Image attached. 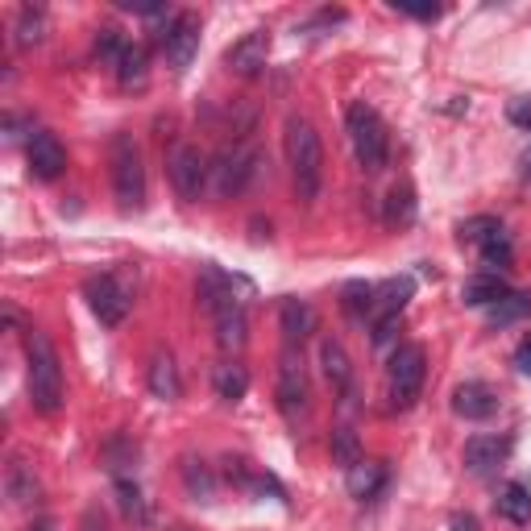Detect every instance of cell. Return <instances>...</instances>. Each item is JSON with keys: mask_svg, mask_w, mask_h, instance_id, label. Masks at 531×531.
<instances>
[{"mask_svg": "<svg viewBox=\"0 0 531 531\" xmlns=\"http://www.w3.org/2000/svg\"><path fill=\"white\" fill-rule=\"evenodd\" d=\"M25 361H30V403L42 415H59V407L67 399V382H63L59 353H54L46 332L30 328V337H25Z\"/></svg>", "mask_w": 531, "mask_h": 531, "instance_id": "cell-1", "label": "cell"}, {"mask_svg": "<svg viewBox=\"0 0 531 531\" xmlns=\"http://www.w3.org/2000/svg\"><path fill=\"white\" fill-rule=\"evenodd\" d=\"M287 162H291V179H295V195L303 204H312L324 183V146L312 121L291 117L287 121Z\"/></svg>", "mask_w": 531, "mask_h": 531, "instance_id": "cell-2", "label": "cell"}, {"mask_svg": "<svg viewBox=\"0 0 531 531\" xmlns=\"http://www.w3.org/2000/svg\"><path fill=\"white\" fill-rule=\"evenodd\" d=\"M345 125H349V142H353V154H357V166L366 175H378L386 158H390V137H386V121L374 113L366 100H353L349 113H345Z\"/></svg>", "mask_w": 531, "mask_h": 531, "instance_id": "cell-3", "label": "cell"}, {"mask_svg": "<svg viewBox=\"0 0 531 531\" xmlns=\"http://www.w3.org/2000/svg\"><path fill=\"white\" fill-rule=\"evenodd\" d=\"M108 162H113V191H117V204H121L125 212H137V208L146 204V162H142V146L133 142V133H113Z\"/></svg>", "mask_w": 531, "mask_h": 531, "instance_id": "cell-4", "label": "cell"}, {"mask_svg": "<svg viewBox=\"0 0 531 531\" xmlns=\"http://www.w3.org/2000/svg\"><path fill=\"white\" fill-rule=\"evenodd\" d=\"M424 374H428V353H424V345H399L395 353H390L386 382H390V403H395V411L415 407L419 390H424Z\"/></svg>", "mask_w": 531, "mask_h": 531, "instance_id": "cell-5", "label": "cell"}, {"mask_svg": "<svg viewBox=\"0 0 531 531\" xmlns=\"http://www.w3.org/2000/svg\"><path fill=\"white\" fill-rule=\"evenodd\" d=\"M258 175H262V154L254 146H245V142H233L212 162V191L229 200V195H241Z\"/></svg>", "mask_w": 531, "mask_h": 531, "instance_id": "cell-6", "label": "cell"}, {"mask_svg": "<svg viewBox=\"0 0 531 531\" xmlns=\"http://www.w3.org/2000/svg\"><path fill=\"white\" fill-rule=\"evenodd\" d=\"M83 299H88L92 316H96L104 328L125 324L129 307H133V291L125 287V278H117V274H92L88 283H83Z\"/></svg>", "mask_w": 531, "mask_h": 531, "instance_id": "cell-7", "label": "cell"}, {"mask_svg": "<svg viewBox=\"0 0 531 531\" xmlns=\"http://www.w3.org/2000/svg\"><path fill=\"white\" fill-rule=\"evenodd\" d=\"M166 175H171V187L179 191V200H187V204L200 200L204 187H208V179H212L208 154H204L200 146L183 142V146L171 150V158H166Z\"/></svg>", "mask_w": 531, "mask_h": 531, "instance_id": "cell-8", "label": "cell"}, {"mask_svg": "<svg viewBox=\"0 0 531 531\" xmlns=\"http://www.w3.org/2000/svg\"><path fill=\"white\" fill-rule=\"evenodd\" d=\"M158 42L166 50V63H171L175 71H187L191 59L200 54V17H195V13H175L171 21H166V34Z\"/></svg>", "mask_w": 531, "mask_h": 531, "instance_id": "cell-9", "label": "cell"}, {"mask_svg": "<svg viewBox=\"0 0 531 531\" xmlns=\"http://www.w3.org/2000/svg\"><path fill=\"white\" fill-rule=\"evenodd\" d=\"M278 411H283L291 424L307 411V374H303V361L295 357V349H287L283 357H278Z\"/></svg>", "mask_w": 531, "mask_h": 531, "instance_id": "cell-10", "label": "cell"}, {"mask_svg": "<svg viewBox=\"0 0 531 531\" xmlns=\"http://www.w3.org/2000/svg\"><path fill=\"white\" fill-rule=\"evenodd\" d=\"M25 154H30L34 179H42V183L59 179L63 166H67V150H63V142H59V137H54L50 129H38V133L30 137V146H25Z\"/></svg>", "mask_w": 531, "mask_h": 531, "instance_id": "cell-11", "label": "cell"}, {"mask_svg": "<svg viewBox=\"0 0 531 531\" xmlns=\"http://www.w3.org/2000/svg\"><path fill=\"white\" fill-rule=\"evenodd\" d=\"M266 59H270V34H266V30H254V34H245L241 42L229 46L225 67L249 79V75H258V71L266 67Z\"/></svg>", "mask_w": 531, "mask_h": 531, "instance_id": "cell-12", "label": "cell"}, {"mask_svg": "<svg viewBox=\"0 0 531 531\" xmlns=\"http://www.w3.org/2000/svg\"><path fill=\"white\" fill-rule=\"evenodd\" d=\"M507 457H511V436H473L465 444V469L478 473V478H482V473L502 469Z\"/></svg>", "mask_w": 531, "mask_h": 531, "instance_id": "cell-13", "label": "cell"}, {"mask_svg": "<svg viewBox=\"0 0 531 531\" xmlns=\"http://www.w3.org/2000/svg\"><path fill=\"white\" fill-rule=\"evenodd\" d=\"M278 324H283L287 345L295 349L316 332V307L307 299H283V307H278Z\"/></svg>", "mask_w": 531, "mask_h": 531, "instance_id": "cell-14", "label": "cell"}, {"mask_svg": "<svg viewBox=\"0 0 531 531\" xmlns=\"http://www.w3.org/2000/svg\"><path fill=\"white\" fill-rule=\"evenodd\" d=\"M453 411L461 419H490L498 411V395L486 382H461L453 390Z\"/></svg>", "mask_w": 531, "mask_h": 531, "instance_id": "cell-15", "label": "cell"}, {"mask_svg": "<svg viewBox=\"0 0 531 531\" xmlns=\"http://www.w3.org/2000/svg\"><path fill=\"white\" fill-rule=\"evenodd\" d=\"M320 366H324V378L337 395H349L353 390V366H349V353L337 337H324L320 341Z\"/></svg>", "mask_w": 531, "mask_h": 531, "instance_id": "cell-16", "label": "cell"}, {"mask_svg": "<svg viewBox=\"0 0 531 531\" xmlns=\"http://www.w3.org/2000/svg\"><path fill=\"white\" fill-rule=\"evenodd\" d=\"M502 295H511V287H507V278H502L498 270L469 274V278H465V287H461L465 307H494Z\"/></svg>", "mask_w": 531, "mask_h": 531, "instance_id": "cell-17", "label": "cell"}, {"mask_svg": "<svg viewBox=\"0 0 531 531\" xmlns=\"http://www.w3.org/2000/svg\"><path fill=\"white\" fill-rule=\"evenodd\" d=\"M150 390H154V399H162V403H175L183 395L179 366H175L171 353H154V361H150Z\"/></svg>", "mask_w": 531, "mask_h": 531, "instance_id": "cell-18", "label": "cell"}, {"mask_svg": "<svg viewBox=\"0 0 531 531\" xmlns=\"http://www.w3.org/2000/svg\"><path fill=\"white\" fill-rule=\"evenodd\" d=\"M411 295H415L411 274L390 278V283L374 287V320H382V316H403V307H407V299H411Z\"/></svg>", "mask_w": 531, "mask_h": 531, "instance_id": "cell-19", "label": "cell"}, {"mask_svg": "<svg viewBox=\"0 0 531 531\" xmlns=\"http://www.w3.org/2000/svg\"><path fill=\"white\" fill-rule=\"evenodd\" d=\"M345 482H349V494L353 498H378L382 486H386V465L382 461H357L349 473H345Z\"/></svg>", "mask_w": 531, "mask_h": 531, "instance_id": "cell-20", "label": "cell"}, {"mask_svg": "<svg viewBox=\"0 0 531 531\" xmlns=\"http://www.w3.org/2000/svg\"><path fill=\"white\" fill-rule=\"evenodd\" d=\"M150 75V54L142 42H125V50L117 54V79L125 83V88H142Z\"/></svg>", "mask_w": 531, "mask_h": 531, "instance_id": "cell-21", "label": "cell"}, {"mask_svg": "<svg viewBox=\"0 0 531 531\" xmlns=\"http://www.w3.org/2000/svg\"><path fill=\"white\" fill-rule=\"evenodd\" d=\"M5 490H9V498L17 502V507H30V502H38V478H34V469L25 465L21 457H13L9 469H5Z\"/></svg>", "mask_w": 531, "mask_h": 531, "instance_id": "cell-22", "label": "cell"}, {"mask_svg": "<svg viewBox=\"0 0 531 531\" xmlns=\"http://www.w3.org/2000/svg\"><path fill=\"white\" fill-rule=\"evenodd\" d=\"M527 316H531V295L527 291H511V295H502L494 307H486L490 328H507V324H519Z\"/></svg>", "mask_w": 531, "mask_h": 531, "instance_id": "cell-23", "label": "cell"}, {"mask_svg": "<svg viewBox=\"0 0 531 531\" xmlns=\"http://www.w3.org/2000/svg\"><path fill=\"white\" fill-rule=\"evenodd\" d=\"M212 386H216V399L241 403V399H245V390H249V374H245V366H237V361H225V366L216 370Z\"/></svg>", "mask_w": 531, "mask_h": 531, "instance_id": "cell-24", "label": "cell"}, {"mask_svg": "<svg viewBox=\"0 0 531 531\" xmlns=\"http://www.w3.org/2000/svg\"><path fill=\"white\" fill-rule=\"evenodd\" d=\"M498 511L507 515L515 527H527L531 523V490L523 482H511L507 490L498 494Z\"/></svg>", "mask_w": 531, "mask_h": 531, "instance_id": "cell-25", "label": "cell"}, {"mask_svg": "<svg viewBox=\"0 0 531 531\" xmlns=\"http://www.w3.org/2000/svg\"><path fill=\"white\" fill-rule=\"evenodd\" d=\"M415 220V191L411 187H390L386 195V225L390 229H407Z\"/></svg>", "mask_w": 531, "mask_h": 531, "instance_id": "cell-26", "label": "cell"}, {"mask_svg": "<svg viewBox=\"0 0 531 531\" xmlns=\"http://www.w3.org/2000/svg\"><path fill=\"white\" fill-rule=\"evenodd\" d=\"M17 46H25V50H30V46H38L42 38H46V13L42 9H34V5H25L21 13H17Z\"/></svg>", "mask_w": 531, "mask_h": 531, "instance_id": "cell-27", "label": "cell"}, {"mask_svg": "<svg viewBox=\"0 0 531 531\" xmlns=\"http://www.w3.org/2000/svg\"><path fill=\"white\" fill-rule=\"evenodd\" d=\"M332 461H337L345 473L361 461V444H357V432L353 428H337V432H332Z\"/></svg>", "mask_w": 531, "mask_h": 531, "instance_id": "cell-28", "label": "cell"}, {"mask_svg": "<svg viewBox=\"0 0 531 531\" xmlns=\"http://www.w3.org/2000/svg\"><path fill=\"white\" fill-rule=\"evenodd\" d=\"M478 249H482L486 266H511V262H515V245H511V237L502 233V229H498V233H490Z\"/></svg>", "mask_w": 531, "mask_h": 531, "instance_id": "cell-29", "label": "cell"}, {"mask_svg": "<svg viewBox=\"0 0 531 531\" xmlns=\"http://www.w3.org/2000/svg\"><path fill=\"white\" fill-rule=\"evenodd\" d=\"M345 312H349L353 320L374 316V287H370V283H349V287H345Z\"/></svg>", "mask_w": 531, "mask_h": 531, "instance_id": "cell-30", "label": "cell"}, {"mask_svg": "<svg viewBox=\"0 0 531 531\" xmlns=\"http://www.w3.org/2000/svg\"><path fill=\"white\" fill-rule=\"evenodd\" d=\"M117 502H121V511L137 523H146V502H142V490H137V482L129 478H117Z\"/></svg>", "mask_w": 531, "mask_h": 531, "instance_id": "cell-31", "label": "cell"}, {"mask_svg": "<svg viewBox=\"0 0 531 531\" xmlns=\"http://www.w3.org/2000/svg\"><path fill=\"white\" fill-rule=\"evenodd\" d=\"M183 478H187V490L195 494V498H204V502H212V494H216V486H212V473L200 465L195 469V461H187L183 465Z\"/></svg>", "mask_w": 531, "mask_h": 531, "instance_id": "cell-32", "label": "cell"}, {"mask_svg": "<svg viewBox=\"0 0 531 531\" xmlns=\"http://www.w3.org/2000/svg\"><path fill=\"white\" fill-rule=\"evenodd\" d=\"M502 225H498V220L494 216H473V220H465V225H461V241H473V245H482L490 233H498Z\"/></svg>", "mask_w": 531, "mask_h": 531, "instance_id": "cell-33", "label": "cell"}, {"mask_svg": "<svg viewBox=\"0 0 531 531\" xmlns=\"http://www.w3.org/2000/svg\"><path fill=\"white\" fill-rule=\"evenodd\" d=\"M507 121H511L515 129H527V133H531V96H515V100L507 104Z\"/></svg>", "mask_w": 531, "mask_h": 531, "instance_id": "cell-34", "label": "cell"}, {"mask_svg": "<svg viewBox=\"0 0 531 531\" xmlns=\"http://www.w3.org/2000/svg\"><path fill=\"white\" fill-rule=\"evenodd\" d=\"M125 50V42H121V34L117 30H100L96 34V54H104V59H113L117 63V54Z\"/></svg>", "mask_w": 531, "mask_h": 531, "instance_id": "cell-35", "label": "cell"}, {"mask_svg": "<svg viewBox=\"0 0 531 531\" xmlns=\"http://www.w3.org/2000/svg\"><path fill=\"white\" fill-rule=\"evenodd\" d=\"M395 9L407 13V17H419V21H436L440 17V5H419V0H395Z\"/></svg>", "mask_w": 531, "mask_h": 531, "instance_id": "cell-36", "label": "cell"}, {"mask_svg": "<svg viewBox=\"0 0 531 531\" xmlns=\"http://www.w3.org/2000/svg\"><path fill=\"white\" fill-rule=\"evenodd\" d=\"M399 320H403V316H382V320H374V345H378V349L395 341V332H399Z\"/></svg>", "mask_w": 531, "mask_h": 531, "instance_id": "cell-37", "label": "cell"}, {"mask_svg": "<svg viewBox=\"0 0 531 531\" xmlns=\"http://www.w3.org/2000/svg\"><path fill=\"white\" fill-rule=\"evenodd\" d=\"M117 5H121L125 13H142V17H158V13H162L158 0H117Z\"/></svg>", "mask_w": 531, "mask_h": 531, "instance_id": "cell-38", "label": "cell"}, {"mask_svg": "<svg viewBox=\"0 0 531 531\" xmlns=\"http://www.w3.org/2000/svg\"><path fill=\"white\" fill-rule=\"evenodd\" d=\"M79 531H108V523H104L100 507H88V511H83V519H79Z\"/></svg>", "mask_w": 531, "mask_h": 531, "instance_id": "cell-39", "label": "cell"}, {"mask_svg": "<svg viewBox=\"0 0 531 531\" xmlns=\"http://www.w3.org/2000/svg\"><path fill=\"white\" fill-rule=\"evenodd\" d=\"M515 366H519V370H523V374L531 378V337H527V341L519 345V353H515Z\"/></svg>", "mask_w": 531, "mask_h": 531, "instance_id": "cell-40", "label": "cell"}, {"mask_svg": "<svg viewBox=\"0 0 531 531\" xmlns=\"http://www.w3.org/2000/svg\"><path fill=\"white\" fill-rule=\"evenodd\" d=\"M453 531H482V527H478V519H473V515H457L453 519Z\"/></svg>", "mask_w": 531, "mask_h": 531, "instance_id": "cell-41", "label": "cell"}, {"mask_svg": "<svg viewBox=\"0 0 531 531\" xmlns=\"http://www.w3.org/2000/svg\"><path fill=\"white\" fill-rule=\"evenodd\" d=\"M523 179H531V146L523 150Z\"/></svg>", "mask_w": 531, "mask_h": 531, "instance_id": "cell-42", "label": "cell"}, {"mask_svg": "<svg viewBox=\"0 0 531 531\" xmlns=\"http://www.w3.org/2000/svg\"><path fill=\"white\" fill-rule=\"evenodd\" d=\"M30 531H50V527H46V523H38V527H30Z\"/></svg>", "mask_w": 531, "mask_h": 531, "instance_id": "cell-43", "label": "cell"}]
</instances>
